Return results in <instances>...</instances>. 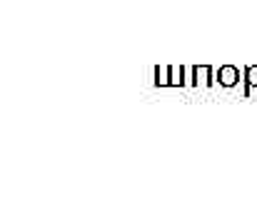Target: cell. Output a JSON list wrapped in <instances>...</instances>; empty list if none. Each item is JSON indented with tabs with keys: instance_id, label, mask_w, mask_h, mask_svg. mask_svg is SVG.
<instances>
[{
	"instance_id": "6da1fadb",
	"label": "cell",
	"mask_w": 257,
	"mask_h": 224,
	"mask_svg": "<svg viewBox=\"0 0 257 224\" xmlns=\"http://www.w3.org/2000/svg\"><path fill=\"white\" fill-rule=\"evenodd\" d=\"M217 85L220 87H227V90H232V87H237V85H242V80H245V75H242V68H237V65H232V63H225V65H220L217 68Z\"/></svg>"
},
{
	"instance_id": "7a4b0ae2",
	"label": "cell",
	"mask_w": 257,
	"mask_h": 224,
	"mask_svg": "<svg viewBox=\"0 0 257 224\" xmlns=\"http://www.w3.org/2000/svg\"><path fill=\"white\" fill-rule=\"evenodd\" d=\"M217 68H212V65H195V87H212V85H217Z\"/></svg>"
},
{
	"instance_id": "3957f363",
	"label": "cell",
	"mask_w": 257,
	"mask_h": 224,
	"mask_svg": "<svg viewBox=\"0 0 257 224\" xmlns=\"http://www.w3.org/2000/svg\"><path fill=\"white\" fill-rule=\"evenodd\" d=\"M242 75H245V80H242V95L250 97L252 87H257V65H245Z\"/></svg>"
},
{
	"instance_id": "277c9868",
	"label": "cell",
	"mask_w": 257,
	"mask_h": 224,
	"mask_svg": "<svg viewBox=\"0 0 257 224\" xmlns=\"http://www.w3.org/2000/svg\"><path fill=\"white\" fill-rule=\"evenodd\" d=\"M170 87H185V65H170Z\"/></svg>"
},
{
	"instance_id": "5b68a950",
	"label": "cell",
	"mask_w": 257,
	"mask_h": 224,
	"mask_svg": "<svg viewBox=\"0 0 257 224\" xmlns=\"http://www.w3.org/2000/svg\"><path fill=\"white\" fill-rule=\"evenodd\" d=\"M155 85L158 87H170V65H158L155 68Z\"/></svg>"
},
{
	"instance_id": "8992f818",
	"label": "cell",
	"mask_w": 257,
	"mask_h": 224,
	"mask_svg": "<svg viewBox=\"0 0 257 224\" xmlns=\"http://www.w3.org/2000/svg\"><path fill=\"white\" fill-rule=\"evenodd\" d=\"M185 87H195V65H185Z\"/></svg>"
}]
</instances>
